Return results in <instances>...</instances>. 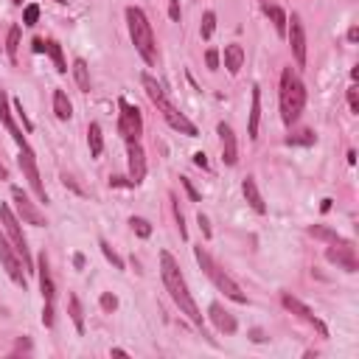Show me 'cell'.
Listing matches in <instances>:
<instances>
[{"mask_svg": "<svg viewBox=\"0 0 359 359\" xmlns=\"http://www.w3.org/2000/svg\"><path fill=\"white\" fill-rule=\"evenodd\" d=\"M0 180H9V169L3 163H0Z\"/></svg>", "mask_w": 359, "mask_h": 359, "instance_id": "obj_45", "label": "cell"}, {"mask_svg": "<svg viewBox=\"0 0 359 359\" xmlns=\"http://www.w3.org/2000/svg\"><path fill=\"white\" fill-rule=\"evenodd\" d=\"M183 186H186V191L191 194V199H199V194H197V188L191 186V180H186V177H183Z\"/></svg>", "mask_w": 359, "mask_h": 359, "instance_id": "obj_41", "label": "cell"}, {"mask_svg": "<svg viewBox=\"0 0 359 359\" xmlns=\"http://www.w3.org/2000/svg\"><path fill=\"white\" fill-rule=\"evenodd\" d=\"M348 40H351V42L359 40V28H351V32H348Z\"/></svg>", "mask_w": 359, "mask_h": 359, "instance_id": "obj_44", "label": "cell"}, {"mask_svg": "<svg viewBox=\"0 0 359 359\" xmlns=\"http://www.w3.org/2000/svg\"><path fill=\"white\" fill-rule=\"evenodd\" d=\"M258 118H261V90L253 87V107H250V138H258Z\"/></svg>", "mask_w": 359, "mask_h": 359, "instance_id": "obj_22", "label": "cell"}, {"mask_svg": "<svg viewBox=\"0 0 359 359\" xmlns=\"http://www.w3.org/2000/svg\"><path fill=\"white\" fill-rule=\"evenodd\" d=\"M281 301H284V306H286L289 312H295L297 317H304L306 323H312V325L317 328V332H320L323 337H328V328H325V325H323V323H320V320L314 317V312H312V309H309L306 304H301V301H297V297H292V295H284Z\"/></svg>", "mask_w": 359, "mask_h": 359, "instance_id": "obj_14", "label": "cell"}, {"mask_svg": "<svg viewBox=\"0 0 359 359\" xmlns=\"http://www.w3.org/2000/svg\"><path fill=\"white\" fill-rule=\"evenodd\" d=\"M12 199H14V208H17V214H20V219L25 222V225H34V227H42L45 225V216H42V211L40 208L28 199L20 188H12Z\"/></svg>", "mask_w": 359, "mask_h": 359, "instance_id": "obj_11", "label": "cell"}, {"mask_svg": "<svg viewBox=\"0 0 359 359\" xmlns=\"http://www.w3.org/2000/svg\"><path fill=\"white\" fill-rule=\"evenodd\" d=\"M306 107V87L292 68H284L281 73V118L284 124H295Z\"/></svg>", "mask_w": 359, "mask_h": 359, "instance_id": "obj_2", "label": "cell"}, {"mask_svg": "<svg viewBox=\"0 0 359 359\" xmlns=\"http://www.w3.org/2000/svg\"><path fill=\"white\" fill-rule=\"evenodd\" d=\"M48 53L53 56V62H56V71H59V73H65V71H68V65H65V56H62V45L51 40V42H48Z\"/></svg>", "mask_w": 359, "mask_h": 359, "instance_id": "obj_27", "label": "cell"}, {"mask_svg": "<svg viewBox=\"0 0 359 359\" xmlns=\"http://www.w3.org/2000/svg\"><path fill=\"white\" fill-rule=\"evenodd\" d=\"M286 143H314V135L306 129V132H297V135H289Z\"/></svg>", "mask_w": 359, "mask_h": 359, "instance_id": "obj_34", "label": "cell"}, {"mask_svg": "<svg viewBox=\"0 0 359 359\" xmlns=\"http://www.w3.org/2000/svg\"><path fill=\"white\" fill-rule=\"evenodd\" d=\"M169 17L180 20V0H169Z\"/></svg>", "mask_w": 359, "mask_h": 359, "instance_id": "obj_40", "label": "cell"}, {"mask_svg": "<svg viewBox=\"0 0 359 359\" xmlns=\"http://www.w3.org/2000/svg\"><path fill=\"white\" fill-rule=\"evenodd\" d=\"M101 253L107 256V261H110V264H112L115 269H124V258L118 256V253H115V250H112V247H110L107 242H101Z\"/></svg>", "mask_w": 359, "mask_h": 359, "instance_id": "obj_31", "label": "cell"}, {"mask_svg": "<svg viewBox=\"0 0 359 359\" xmlns=\"http://www.w3.org/2000/svg\"><path fill=\"white\" fill-rule=\"evenodd\" d=\"M17 45H20V25H12V32H9V42H6V53H9L12 62L17 59Z\"/></svg>", "mask_w": 359, "mask_h": 359, "instance_id": "obj_28", "label": "cell"}, {"mask_svg": "<svg viewBox=\"0 0 359 359\" xmlns=\"http://www.w3.org/2000/svg\"><path fill=\"white\" fill-rule=\"evenodd\" d=\"M242 191H245V199L250 202V208H253L256 214H264V211H267V205H264V199H261V194H258V186H256L253 177H247L245 183H242Z\"/></svg>", "mask_w": 359, "mask_h": 359, "instance_id": "obj_19", "label": "cell"}, {"mask_svg": "<svg viewBox=\"0 0 359 359\" xmlns=\"http://www.w3.org/2000/svg\"><path fill=\"white\" fill-rule=\"evenodd\" d=\"M127 158H129V183L132 186H140L143 177H146V155L138 140L127 143Z\"/></svg>", "mask_w": 359, "mask_h": 359, "instance_id": "obj_13", "label": "cell"}, {"mask_svg": "<svg viewBox=\"0 0 359 359\" xmlns=\"http://www.w3.org/2000/svg\"><path fill=\"white\" fill-rule=\"evenodd\" d=\"M325 258L332 261V264H337V267H343L345 273H356V267H359V261H356V247H354L351 242H345V238H337V242H332V247L325 250Z\"/></svg>", "mask_w": 359, "mask_h": 359, "instance_id": "obj_8", "label": "cell"}, {"mask_svg": "<svg viewBox=\"0 0 359 359\" xmlns=\"http://www.w3.org/2000/svg\"><path fill=\"white\" fill-rule=\"evenodd\" d=\"M129 225H132V230H135L140 238H149V236H152V225H149L146 219H140V216H132Z\"/></svg>", "mask_w": 359, "mask_h": 359, "instance_id": "obj_30", "label": "cell"}, {"mask_svg": "<svg viewBox=\"0 0 359 359\" xmlns=\"http://www.w3.org/2000/svg\"><path fill=\"white\" fill-rule=\"evenodd\" d=\"M197 222H199V227H202L205 238H211V225H208V216H205V214H199V216H197Z\"/></svg>", "mask_w": 359, "mask_h": 359, "instance_id": "obj_39", "label": "cell"}, {"mask_svg": "<svg viewBox=\"0 0 359 359\" xmlns=\"http://www.w3.org/2000/svg\"><path fill=\"white\" fill-rule=\"evenodd\" d=\"M101 309L104 312H115L118 309V297L115 295H101Z\"/></svg>", "mask_w": 359, "mask_h": 359, "instance_id": "obj_35", "label": "cell"}, {"mask_svg": "<svg viewBox=\"0 0 359 359\" xmlns=\"http://www.w3.org/2000/svg\"><path fill=\"white\" fill-rule=\"evenodd\" d=\"M118 104H121V115H118V132H121V138L127 143H132V140H138L143 135V115L127 99H121Z\"/></svg>", "mask_w": 359, "mask_h": 359, "instance_id": "obj_7", "label": "cell"}, {"mask_svg": "<svg viewBox=\"0 0 359 359\" xmlns=\"http://www.w3.org/2000/svg\"><path fill=\"white\" fill-rule=\"evenodd\" d=\"M14 3H23V0H14Z\"/></svg>", "mask_w": 359, "mask_h": 359, "instance_id": "obj_48", "label": "cell"}, {"mask_svg": "<svg viewBox=\"0 0 359 359\" xmlns=\"http://www.w3.org/2000/svg\"><path fill=\"white\" fill-rule=\"evenodd\" d=\"M205 62H208V68H211V71H216V68H219V51H216V48L208 51V53H205Z\"/></svg>", "mask_w": 359, "mask_h": 359, "instance_id": "obj_36", "label": "cell"}, {"mask_svg": "<svg viewBox=\"0 0 359 359\" xmlns=\"http://www.w3.org/2000/svg\"><path fill=\"white\" fill-rule=\"evenodd\" d=\"M216 129H219V138H222V160H225L227 166H236L238 149H236V135H233V129H230L227 124H219Z\"/></svg>", "mask_w": 359, "mask_h": 359, "instance_id": "obj_15", "label": "cell"}, {"mask_svg": "<svg viewBox=\"0 0 359 359\" xmlns=\"http://www.w3.org/2000/svg\"><path fill=\"white\" fill-rule=\"evenodd\" d=\"M194 256H197L199 267L205 269V275L219 286V292H225V295L230 297V301H236V304H247V295H245L242 289H238V284H236V281L225 273V269H219V264H216L211 256H208V253L202 250V245H199V247H194Z\"/></svg>", "mask_w": 359, "mask_h": 359, "instance_id": "obj_5", "label": "cell"}, {"mask_svg": "<svg viewBox=\"0 0 359 359\" xmlns=\"http://www.w3.org/2000/svg\"><path fill=\"white\" fill-rule=\"evenodd\" d=\"M214 25H216V14H214V12H205V17H202V28H199L202 40H211V34H214Z\"/></svg>", "mask_w": 359, "mask_h": 359, "instance_id": "obj_29", "label": "cell"}, {"mask_svg": "<svg viewBox=\"0 0 359 359\" xmlns=\"http://www.w3.org/2000/svg\"><path fill=\"white\" fill-rule=\"evenodd\" d=\"M68 306H71V320H73V325H76V332L82 334V332H84V312H82V304H79L76 295L68 297Z\"/></svg>", "mask_w": 359, "mask_h": 359, "instance_id": "obj_25", "label": "cell"}, {"mask_svg": "<svg viewBox=\"0 0 359 359\" xmlns=\"http://www.w3.org/2000/svg\"><path fill=\"white\" fill-rule=\"evenodd\" d=\"M292 25H286V37L292 45V53L297 59V65H306V32H304V23L297 14H292V20H286Z\"/></svg>", "mask_w": 359, "mask_h": 359, "instance_id": "obj_12", "label": "cell"}, {"mask_svg": "<svg viewBox=\"0 0 359 359\" xmlns=\"http://www.w3.org/2000/svg\"><path fill=\"white\" fill-rule=\"evenodd\" d=\"M37 20H40V6H37V3L25 6V12H23V23H25V25H37Z\"/></svg>", "mask_w": 359, "mask_h": 359, "instance_id": "obj_32", "label": "cell"}, {"mask_svg": "<svg viewBox=\"0 0 359 359\" xmlns=\"http://www.w3.org/2000/svg\"><path fill=\"white\" fill-rule=\"evenodd\" d=\"M127 23H129V37L138 48V53L146 59L149 65L158 62V51H155V34H152V23L146 20V14L138 6L127 9Z\"/></svg>", "mask_w": 359, "mask_h": 359, "instance_id": "obj_4", "label": "cell"}, {"mask_svg": "<svg viewBox=\"0 0 359 359\" xmlns=\"http://www.w3.org/2000/svg\"><path fill=\"white\" fill-rule=\"evenodd\" d=\"M20 169H23V174H25V180H28V186L34 188V194L40 197V202H48V194H45V188H42V183H40V169H37V158H34V152L28 146H20Z\"/></svg>", "mask_w": 359, "mask_h": 359, "instance_id": "obj_9", "label": "cell"}, {"mask_svg": "<svg viewBox=\"0 0 359 359\" xmlns=\"http://www.w3.org/2000/svg\"><path fill=\"white\" fill-rule=\"evenodd\" d=\"M0 124H3L6 129H9V135L20 143V146H25V135L17 129V124L12 121V112H9V96L3 93V90H0Z\"/></svg>", "mask_w": 359, "mask_h": 359, "instance_id": "obj_17", "label": "cell"}, {"mask_svg": "<svg viewBox=\"0 0 359 359\" xmlns=\"http://www.w3.org/2000/svg\"><path fill=\"white\" fill-rule=\"evenodd\" d=\"M0 222H3V227H6V233H9V238H12V247H14L17 256L23 258V267L32 269L34 261H32V253H28L25 236H23V230H20V219L14 216V211H12L9 205H0Z\"/></svg>", "mask_w": 359, "mask_h": 359, "instance_id": "obj_6", "label": "cell"}, {"mask_svg": "<svg viewBox=\"0 0 359 359\" xmlns=\"http://www.w3.org/2000/svg\"><path fill=\"white\" fill-rule=\"evenodd\" d=\"M348 104H351L354 112H359V90H356V87L348 90Z\"/></svg>", "mask_w": 359, "mask_h": 359, "instance_id": "obj_37", "label": "cell"}, {"mask_svg": "<svg viewBox=\"0 0 359 359\" xmlns=\"http://www.w3.org/2000/svg\"><path fill=\"white\" fill-rule=\"evenodd\" d=\"M143 87H146V93H149V99H152L155 104H158V110L163 112V118H166V124L171 127V129H177V132H183V135H188V138H197L199 132H197V127L188 121V118L180 112L169 99H166V93H163V87L152 79V76H143Z\"/></svg>", "mask_w": 359, "mask_h": 359, "instance_id": "obj_3", "label": "cell"}, {"mask_svg": "<svg viewBox=\"0 0 359 359\" xmlns=\"http://www.w3.org/2000/svg\"><path fill=\"white\" fill-rule=\"evenodd\" d=\"M73 76H76L79 87L87 93V90H90V73H87V62H84V59H76V62H73Z\"/></svg>", "mask_w": 359, "mask_h": 359, "instance_id": "obj_26", "label": "cell"}, {"mask_svg": "<svg viewBox=\"0 0 359 359\" xmlns=\"http://www.w3.org/2000/svg\"><path fill=\"white\" fill-rule=\"evenodd\" d=\"M73 264H76V267H84V256H82V253H79V256H76V258H73Z\"/></svg>", "mask_w": 359, "mask_h": 359, "instance_id": "obj_46", "label": "cell"}, {"mask_svg": "<svg viewBox=\"0 0 359 359\" xmlns=\"http://www.w3.org/2000/svg\"><path fill=\"white\" fill-rule=\"evenodd\" d=\"M309 233H312V236H317V238H325V242H337V238H340L334 230H325V227H312Z\"/></svg>", "mask_w": 359, "mask_h": 359, "instance_id": "obj_33", "label": "cell"}, {"mask_svg": "<svg viewBox=\"0 0 359 359\" xmlns=\"http://www.w3.org/2000/svg\"><path fill=\"white\" fill-rule=\"evenodd\" d=\"M32 45H34V53H42V51H48V42H42V40H34Z\"/></svg>", "mask_w": 359, "mask_h": 359, "instance_id": "obj_43", "label": "cell"}, {"mask_svg": "<svg viewBox=\"0 0 359 359\" xmlns=\"http://www.w3.org/2000/svg\"><path fill=\"white\" fill-rule=\"evenodd\" d=\"M208 317H211V323L219 328L222 334H233L236 332V317L230 312H225L219 304H211V309H208Z\"/></svg>", "mask_w": 359, "mask_h": 359, "instance_id": "obj_16", "label": "cell"}, {"mask_svg": "<svg viewBox=\"0 0 359 359\" xmlns=\"http://www.w3.org/2000/svg\"><path fill=\"white\" fill-rule=\"evenodd\" d=\"M261 9L267 12V17H273L275 32H278L281 37H286V14H284V9L275 3V0H261Z\"/></svg>", "mask_w": 359, "mask_h": 359, "instance_id": "obj_18", "label": "cell"}, {"mask_svg": "<svg viewBox=\"0 0 359 359\" xmlns=\"http://www.w3.org/2000/svg\"><path fill=\"white\" fill-rule=\"evenodd\" d=\"M194 163H197L199 169H208V158H205L202 152H197V155H194Z\"/></svg>", "mask_w": 359, "mask_h": 359, "instance_id": "obj_42", "label": "cell"}, {"mask_svg": "<svg viewBox=\"0 0 359 359\" xmlns=\"http://www.w3.org/2000/svg\"><path fill=\"white\" fill-rule=\"evenodd\" d=\"M242 62H245V48L242 45H225V68L230 73H238L242 71Z\"/></svg>", "mask_w": 359, "mask_h": 359, "instance_id": "obj_20", "label": "cell"}, {"mask_svg": "<svg viewBox=\"0 0 359 359\" xmlns=\"http://www.w3.org/2000/svg\"><path fill=\"white\" fill-rule=\"evenodd\" d=\"M40 286H42V295H45V304H53V281H51V273H48V261L45 256H40Z\"/></svg>", "mask_w": 359, "mask_h": 359, "instance_id": "obj_21", "label": "cell"}, {"mask_svg": "<svg viewBox=\"0 0 359 359\" xmlns=\"http://www.w3.org/2000/svg\"><path fill=\"white\" fill-rule=\"evenodd\" d=\"M160 275H163L166 289H169L171 297H174V304L183 309V314H188L194 325H202V312L197 309V304H194V297H191V292H188V286H186V278H183V273H180L177 261H174L171 253H166V250L160 253Z\"/></svg>", "mask_w": 359, "mask_h": 359, "instance_id": "obj_1", "label": "cell"}, {"mask_svg": "<svg viewBox=\"0 0 359 359\" xmlns=\"http://www.w3.org/2000/svg\"><path fill=\"white\" fill-rule=\"evenodd\" d=\"M53 112H56L59 121H68V118L73 115V107H71V101H68V96L62 93V90H56L53 93Z\"/></svg>", "mask_w": 359, "mask_h": 359, "instance_id": "obj_23", "label": "cell"}, {"mask_svg": "<svg viewBox=\"0 0 359 359\" xmlns=\"http://www.w3.org/2000/svg\"><path fill=\"white\" fill-rule=\"evenodd\" d=\"M56 3H65V0H56Z\"/></svg>", "mask_w": 359, "mask_h": 359, "instance_id": "obj_47", "label": "cell"}, {"mask_svg": "<svg viewBox=\"0 0 359 359\" xmlns=\"http://www.w3.org/2000/svg\"><path fill=\"white\" fill-rule=\"evenodd\" d=\"M87 140H90V155L99 158V155H101V149H104V138H101V127H99V124H90V129H87Z\"/></svg>", "mask_w": 359, "mask_h": 359, "instance_id": "obj_24", "label": "cell"}, {"mask_svg": "<svg viewBox=\"0 0 359 359\" xmlns=\"http://www.w3.org/2000/svg\"><path fill=\"white\" fill-rule=\"evenodd\" d=\"M42 323H45V325H53V304H45V309H42Z\"/></svg>", "mask_w": 359, "mask_h": 359, "instance_id": "obj_38", "label": "cell"}, {"mask_svg": "<svg viewBox=\"0 0 359 359\" xmlns=\"http://www.w3.org/2000/svg\"><path fill=\"white\" fill-rule=\"evenodd\" d=\"M0 261H3V267H6V273L12 275V281H14L17 286L25 289V267H23L17 250L6 242V236H3V233H0Z\"/></svg>", "mask_w": 359, "mask_h": 359, "instance_id": "obj_10", "label": "cell"}]
</instances>
